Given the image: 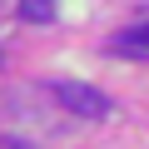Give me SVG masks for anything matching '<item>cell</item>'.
<instances>
[{
	"label": "cell",
	"mask_w": 149,
	"mask_h": 149,
	"mask_svg": "<svg viewBox=\"0 0 149 149\" xmlns=\"http://www.w3.org/2000/svg\"><path fill=\"white\" fill-rule=\"evenodd\" d=\"M20 15L30 25H45V20H55V0H20Z\"/></svg>",
	"instance_id": "3"
},
{
	"label": "cell",
	"mask_w": 149,
	"mask_h": 149,
	"mask_svg": "<svg viewBox=\"0 0 149 149\" xmlns=\"http://www.w3.org/2000/svg\"><path fill=\"white\" fill-rule=\"evenodd\" d=\"M0 149H35V144H25V139H0Z\"/></svg>",
	"instance_id": "4"
},
{
	"label": "cell",
	"mask_w": 149,
	"mask_h": 149,
	"mask_svg": "<svg viewBox=\"0 0 149 149\" xmlns=\"http://www.w3.org/2000/svg\"><path fill=\"white\" fill-rule=\"evenodd\" d=\"M55 100H60L70 114H80V119H104V114H109V100H104L95 85H80V80L55 85Z\"/></svg>",
	"instance_id": "1"
},
{
	"label": "cell",
	"mask_w": 149,
	"mask_h": 149,
	"mask_svg": "<svg viewBox=\"0 0 149 149\" xmlns=\"http://www.w3.org/2000/svg\"><path fill=\"white\" fill-rule=\"evenodd\" d=\"M109 50H114V55H129V60H144V55H149V20H144L139 30H119Z\"/></svg>",
	"instance_id": "2"
}]
</instances>
